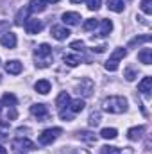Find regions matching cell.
<instances>
[{
	"label": "cell",
	"mask_w": 152,
	"mask_h": 154,
	"mask_svg": "<svg viewBox=\"0 0 152 154\" xmlns=\"http://www.w3.org/2000/svg\"><path fill=\"white\" fill-rule=\"evenodd\" d=\"M108 7L114 13H122L123 11V0H108Z\"/></svg>",
	"instance_id": "cell-25"
},
{
	"label": "cell",
	"mask_w": 152,
	"mask_h": 154,
	"mask_svg": "<svg viewBox=\"0 0 152 154\" xmlns=\"http://www.w3.org/2000/svg\"><path fill=\"white\" fill-rule=\"evenodd\" d=\"M5 116H7V120H14V118H16V109H14V108H7Z\"/></svg>",
	"instance_id": "cell-35"
},
{
	"label": "cell",
	"mask_w": 152,
	"mask_h": 154,
	"mask_svg": "<svg viewBox=\"0 0 152 154\" xmlns=\"http://www.w3.org/2000/svg\"><path fill=\"white\" fill-rule=\"evenodd\" d=\"M86 2H88V9L90 11H99L100 4H102V0H86Z\"/></svg>",
	"instance_id": "cell-31"
},
{
	"label": "cell",
	"mask_w": 152,
	"mask_h": 154,
	"mask_svg": "<svg viewBox=\"0 0 152 154\" xmlns=\"http://www.w3.org/2000/svg\"><path fill=\"white\" fill-rule=\"evenodd\" d=\"M118 154H134V151H132L131 147H123V151L120 149V151H118Z\"/></svg>",
	"instance_id": "cell-36"
},
{
	"label": "cell",
	"mask_w": 152,
	"mask_h": 154,
	"mask_svg": "<svg viewBox=\"0 0 152 154\" xmlns=\"http://www.w3.org/2000/svg\"><path fill=\"white\" fill-rule=\"evenodd\" d=\"M82 47H84L82 39H75V41L70 43V48H74V50H82Z\"/></svg>",
	"instance_id": "cell-33"
},
{
	"label": "cell",
	"mask_w": 152,
	"mask_h": 154,
	"mask_svg": "<svg viewBox=\"0 0 152 154\" xmlns=\"http://www.w3.org/2000/svg\"><path fill=\"white\" fill-rule=\"evenodd\" d=\"M2 104L7 106V108H14V106L18 104V99H16L13 93H5V95L2 97Z\"/></svg>",
	"instance_id": "cell-23"
},
{
	"label": "cell",
	"mask_w": 152,
	"mask_h": 154,
	"mask_svg": "<svg viewBox=\"0 0 152 154\" xmlns=\"http://www.w3.org/2000/svg\"><path fill=\"white\" fill-rule=\"evenodd\" d=\"M47 5H48L47 0H31L27 9H29V13H41L47 9Z\"/></svg>",
	"instance_id": "cell-13"
},
{
	"label": "cell",
	"mask_w": 152,
	"mask_h": 154,
	"mask_svg": "<svg viewBox=\"0 0 152 154\" xmlns=\"http://www.w3.org/2000/svg\"><path fill=\"white\" fill-rule=\"evenodd\" d=\"M0 43H2V47H5V48H14L16 47V43H18V39H16V34L14 32H4V36L0 38Z\"/></svg>",
	"instance_id": "cell-9"
},
{
	"label": "cell",
	"mask_w": 152,
	"mask_h": 154,
	"mask_svg": "<svg viewBox=\"0 0 152 154\" xmlns=\"http://www.w3.org/2000/svg\"><path fill=\"white\" fill-rule=\"evenodd\" d=\"M138 59L143 65H150L152 63V48H141L138 52Z\"/></svg>",
	"instance_id": "cell-17"
},
{
	"label": "cell",
	"mask_w": 152,
	"mask_h": 154,
	"mask_svg": "<svg viewBox=\"0 0 152 154\" xmlns=\"http://www.w3.org/2000/svg\"><path fill=\"white\" fill-rule=\"evenodd\" d=\"M47 2H59V0H47Z\"/></svg>",
	"instance_id": "cell-42"
},
{
	"label": "cell",
	"mask_w": 152,
	"mask_h": 154,
	"mask_svg": "<svg viewBox=\"0 0 152 154\" xmlns=\"http://www.w3.org/2000/svg\"><path fill=\"white\" fill-rule=\"evenodd\" d=\"M50 34H52V38H56L57 41H63V39H66L70 36V31L66 27H63V25H54L50 29Z\"/></svg>",
	"instance_id": "cell-8"
},
{
	"label": "cell",
	"mask_w": 152,
	"mask_h": 154,
	"mask_svg": "<svg viewBox=\"0 0 152 154\" xmlns=\"http://www.w3.org/2000/svg\"><path fill=\"white\" fill-rule=\"evenodd\" d=\"M138 91L149 97V93L152 91V77H150V75L143 77V79L140 81V84H138Z\"/></svg>",
	"instance_id": "cell-11"
},
{
	"label": "cell",
	"mask_w": 152,
	"mask_h": 154,
	"mask_svg": "<svg viewBox=\"0 0 152 154\" xmlns=\"http://www.w3.org/2000/svg\"><path fill=\"white\" fill-rule=\"evenodd\" d=\"M150 39H152V36H149V34H145V36H136V38H132L129 41V48L138 47V45H143V43H149Z\"/></svg>",
	"instance_id": "cell-21"
},
{
	"label": "cell",
	"mask_w": 152,
	"mask_h": 154,
	"mask_svg": "<svg viewBox=\"0 0 152 154\" xmlns=\"http://www.w3.org/2000/svg\"><path fill=\"white\" fill-rule=\"evenodd\" d=\"M27 13H29V9H27V7H25V9H20V11H18V14H16V18H14V23H16V25H23V20H25Z\"/></svg>",
	"instance_id": "cell-27"
},
{
	"label": "cell",
	"mask_w": 152,
	"mask_h": 154,
	"mask_svg": "<svg viewBox=\"0 0 152 154\" xmlns=\"http://www.w3.org/2000/svg\"><path fill=\"white\" fill-rule=\"evenodd\" d=\"M140 7H141V11L145 14H152V0H141Z\"/></svg>",
	"instance_id": "cell-29"
},
{
	"label": "cell",
	"mask_w": 152,
	"mask_h": 154,
	"mask_svg": "<svg viewBox=\"0 0 152 154\" xmlns=\"http://www.w3.org/2000/svg\"><path fill=\"white\" fill-rule=\"evenodd\" d=\"M100 124V113H91L90 115V125H99Z\"/></svg>",
	"instance_id": "cell-32"
},
{
	"label": "cell",
	"mask_w": 152,
	"mask_h": 154,
	"mask_svg": "<svg viewBox=\"0 0 152 154\" xmlns=\"http://www.w3.org/2000/svg\"><path fill=\"white\" fill-rule=\"evenodd\" d=\"M34 149V143L27 138H16L13 142V151L16 152H23V151H32Z\"/></svg>",
	"instance_id": "cell-5"
},
{
	"label": "cell",
	"mask_w": 152,
	"mask_h": 154,
	"mask_svg": "<svg viewBox=\"0 0 152 154\" xmlns=\"http://www.w3.org/2000/svg\"><path fill=\"white\" fill-rule=\"evenodd\" d=\"M63 23L65 25H77L81 22V14L79 13H74V11H68V13H63Z\"/></svg>",
	"instance_id": "cell-10"
},
{
	"label": "cell",
	"mask_w": 152,
	"mask_h": 154,
	"mask_svg": "<svg viewBox=\"0 0 152 154\" xmlns=\"http://www.w3.org/2000/svg\"><path fill=\"white\" fill-rule=\"evenodd\" d=\"M97 27H99V20H95V18L86 20V22H84V25H82V29H84V31H93V29H97Z\"/></svg>",
	"instance_id": "cell-28"
},
{
	"label": "cell",
	"mask_w": 152,
	"mask_h": 154,
	"mask_svg": "<svg viewBox=\"0 0 152 154\" xmlns=\"http://www.w3.org/2000/svg\"><path fill=\"white\" fill-rule=\"evenodd\" d=\"M4 29H9V23L7 22H0V31H4Z\"/></svg>",
	"instance_id": "cell-38"
},
{
	"label": "cell",
	"mask_w": 152,
	"mask_h": 154,
	"mask_svg": "<svg viewBox=\"0 0 152 154\" xmlns=\"http://www.w3.org/2000/svg\"><path fill=\"white\" fill-rule=\"evenodd\" d=\"M118 147H113V145H104L100 147V154H118Z\"/></svg>",
	"instance_id": "cell-30"
},
{
	"label": "cell",
	"mask_w": 152,
	"mask_h": 154,
	"mask_svg": "<svg viewBox=\"0 0 152 154\" xmlns=\"http://www.w3.org/2000/svg\"><path fill=\"white\" fill-rule=\"evenodd\" d=\"M84 106H86V102L82 100V99H74V100H70V104H68V109L75 115V113H81L82 109H84Z\"/></svg>",
	"instance_id": "cell-18"
},
{
	"label": "cell",
	"mask_w": 152,
	"mask_h": 154,
	"mask_svg": "<svg viewBox=\"0 0 152 154\" xmlns=\"http://www.w3.org/2000/svg\"><path fill=\"white\" fill-rule=\"evenodd\" d=\"M102 109L108 111V113H113V115L125 113V111H127V99H125V97H120V95L108 97V99H104V102H102Z\"/></svg>",
	"instance_id": "cell-1"
},
{
	"label": "cell",
	"mask_w": 152,
	"mask_h": 154,
	"mask_svg": "<svg viewBox=\"0 0 152 154\" xmlns=\"http://www.w3.org/2000/svg\"><path fill=\"white\" fill-rule=\"evenodd\" d=\"M100 136H102L104 140H114V138L118 136V131H116L114 127H104V129L100 131Z\"/></svg>",
	"instance_id": "cell-22"
},
{
	"label": "cell",
	"mask_w": 152,
	"mask_h": 154,
	"mask_svg": "<svg viewBox=\"0 0 152 154\" xmlns=\"http://www.w3.org/2000/svg\"><path fill=\"white\" fill-rule=\"evenodd\" d=\"M72 4H81V2H86V0H70Z\"/></svg>",
	"instance_id": "cell-40"
},
{
	"label": "cell",
	"mask_w": 152,
	"mask_h": 154,
	"mask_svg": "<svg viewBox=\"0 0 152 154\" xmlns=\"http://www.w3.org/2000/svg\"><path fill=\"white\" fill-rule=\"evenodd\" d=\"M34 90L38 91L39 95H47V93L50 91V82H48L47 79H41V81H38V82L34 84Z\"/></svg>",
	"instance_id": "cell-19"
},
{
	"label": "cell",
	"mask_w": 152,
	"mask_h": 154,
	"mask_svg": "<svg viewBox=\"0 0 152 154\" xmlns=\"http://www.w3.org/2000/svg\"><path fill=\"white\" fill-rule=\"evenodd\" d=\"M74 154H90L88 151H84V149H79V151H75Z\"/></svg>",
	"instance_id": "cell-39"
},
{
	"label": "cell",
	"mask_w": 152,
	"mask_h": 154,
	"mask_svg": "<svg viewBox=\"0 0 152 154\" xmlns=\"http://www.w3.org/2000/svg\"><path fill=\"white\" fill-rule=\"evenodd\" d=\"M99 23H100V34H99V36L106 38V36L113 31V22H111V20H102V22H99Z\"/></svg>",
	"instance_id": "cell-20"
},
{
	"label": "cell",
	"mask_w": 152,
	"mask_h": 154,
	"mask_svg": "<svg viewBox=\"0 0 152 154\" xmlns=\"http://www.w3.org/2000/svg\"><path fill=\"white\" fill-rule=\"evenodd\" d=\"M125 56H127V50H125V48H122V47H120V48H114L113 54L109 56V59H108V61H106V65H104V66H106V70L114 72V70L118 68V61H120V59H123Z\"/></svg>",
	"instance_id": "cell-2"
},
{
	"label": "cell",
	"mask_w": 152,
	"mask_h": 154,
	"mask_svg": "<svg viewBox=\"0 0 152 154\" xmlns=\"http://www.w3.org/2000/svg\"><path fill=\"white\" fill-rule=\"evenodd\" d=\"M65 63L68 65V66H77L79 63H81V57L79 56H75V54H65Z\"/></svg>",
	"instance_id": "cell-26"
},
{
	"label": "cell",
	"mask_w": 152,
	"mask_h": 154,
	"mask_svg": "<svg viewBox=\"0 0 152 154\" xmlns=\"http://www.w3.org/2000/svg\"><path fill=\"white\" fill-rule=\"evenodd\" d=\"M91 91H93V81H91V79H88V77L81 79V82L77 84V93H79V95H82V97H90V95H91Z\"/></svg>",
	"instance_id": "cell-4"
},
{
	"label": "cell",
	"mask_w": 152,
	"mask_h": 154,
	"mask_svg": "<svg viewBox=\"0 0 152 154\" xmlns=\"http://www.w3.org/2000/svg\"><path fill=\"white\" fill-rule=\"evenodd\" d=\"M104 50H106V45H100V47H95L93 48V52H97V54H102Z\"/></svg>",
	"instance_id": "cell-37"
},
{
	"label": "cell",
	"mask_w": 152,
	"mask_h": 154,
	"mask_svg": "<svg viewBox=\"0 0 152 154\" xmlns=\"http://www.w3.org/2000/svg\"><path fill=\"white\" fill-rule=\"evenodd\" d=\"M68 104H70V95H68L66 91H61V93L57 95V99H56V108H57V111H63L65 108H68Z\"/></svg>",
	"instance_id": "cell-12"
},
{
	"label": "cell",
	"mask_w": 152,
	"mask_h": 154,
	"mask_svg": "<svg viewBox=\"0 0 152 154\" xmlns=\"http://www.w3.org/2000/svg\"><path fill=\"white\" fill-rule=\"evenodd\" d=\"M0 154H7V151H5V149H4L2 145H0Z\"/></svg>",
	"instance_id": "cell-41"
},
{
	"label": "cell",
	"mask_w": 152,
	"mask_h": 154,
	"mask_svg": "<svg viewBox=\"0 0 152 154\" xmlns=\"http://www.w3.org/2000/svg\"><path fill=\"white\" fill-rule=\"evenodd\" d=\"M143 133H145V127H143V125L131 127V129L127 131V138H129L131 142H136V140H140V138L143 136Z\"/></svg>",
	"instance_id": "cell-15"
},
{
	"label": "cell",
	"mask_w": 152,
	"mask_h": 154,
	"mask_svg": "<svg viewBox=\"0 0 152 154\" xmlns=\"http://www.w3.org/2000/svg\"><path fill=\"white\" fill-rule=\"evenodd\" d=\"M125 79H127V81H134V79H136L134 68H127V70H125Z\"/></svg>",
	"instance_id": "cell-34"
},
{
	"label": "cell",
	"mask_w": 152,
	"mask_h": 154,
	"mask_svg": "<svg viewBox=\"0 0 152 154\" xmlns=\"http://www.w3.org/2000/svg\"><path fill=\"white\" fill-rule=\"evenodd\" d=\"M41 29H43L41 20H36V18L25 20V31H27V34H38V32H41Z\"/></svg>",
	"instance_id": "cell-7"
},
{
	"label": "cell",
	"mask_w": 152,
	"mask_h": 154,
	"mask_svg": "<svg viewBox=\"0 0 152 154\" xmlns=\"http://www.w3.org/2000/svg\"><path fill=\"white\" fill-rule=\"evenodd\" d=\"M34 56H36V57H45V59H48V57L52 56V48H50V45L41 43L38 48L34 50Z\"/></svg>",
	"instance_id": "cell-16"
},
{
	"label": "cell",
	"mask_w": 152,
	"mask_h": 154,
	"mask_svg": "<svg viewBox=\"0 0 152 154\" xmlns=\"http://www.w3.org/2000/svg\"><path fill=\"white\" fill-rule=\"evenodd\" d=\"M63 133V129L61 127H50V129H45L41 134H39L38 142L41 145H50L54 140H57L59 138V134Z\"/></svg>",
	"instance_id": "cell-3"
},
{
	"label": "cell",
	"mask_w": 152,
	"mask_h": 154,
	"mask_svg": "<svg viewBox=\"0 0 152 154\" xmlns=\"http://www.w3.org/2000/svg\"><path fill=\"white\" fill-rule=\"evenodd\" d=\"M31 113L36 116L39 122H45L48 118V109H47L45 104H32L31 106Z\"/></svg>",
	"instance_id": "cell-6"
},
{
	"label": "cell",
	"mask_w": 152,
	"mask_h": 154,
	"mask_svg": "<svg viewBox=\"0 0 152 154\" xmlns=\"http://www.w3.org/2000/svg\"><path fill=\"white\" fill-rule=\"evenodd\" d=\"M22 63L20 61H16V59H11V61H7L5 63V70H7V74H11V75H18L20 72H22Z\"/></svg>",
	"instance_id": "cell-14"
},
{
	"label": "cell",
	"mask_w": 152,
	"mask_h": 154,
	"mask_svg": "<svg viewBox=\"0 0 152 154\" xmlns=\"http://www.w3.org/2000/svg\"><path fill=\"white\" fill-rule=\"evenodd\" d=\"M77 136H79L81 140L88 142V143H97V136H95L93 133H90V131H79Z\"/></svg>",
	"instance_id": "cell-24"
}]
</instances>
